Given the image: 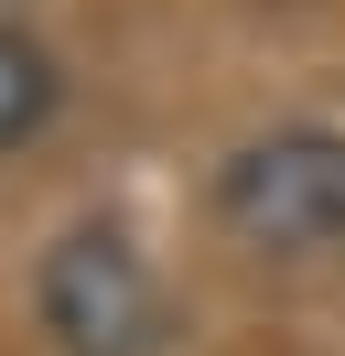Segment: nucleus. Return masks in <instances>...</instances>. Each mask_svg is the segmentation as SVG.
<instances>
[{"label": "nucleus", "mask_w": 345, "mask_h": 356, "mask_svg": "<svg viewBox=\"0 0 345 356\" xmlns=\"http://www.w3.org/2000/svg\"><path fill=\"white\" fill-rule=\"evenodd\" d=\"M205 205L248 259H280V270L335 259L345 248V119H270V130L227 140Z\"/></svg>", "instance_id": "nucleus-1"}, {"label": "nucleus", "mask_w": 345, "mask_h": 356, "mask_svg": "<svg viewBox=\"0 0 345 356\" xmlns=\"http://www.w3.org/2000/svg\"><path fill=\"white\" fill-rule=\"evenodd\" d=\"M33 324L54 356H162L172 346V291L162 259L141 248L129 216H65L33 259Z\"/></svg>", "instance_id": "nucleus-2"}, {"label": "nucleus", "mask_w": 345, "mask_h": 356, "mask_svg": "<svg viewBox=\"0 0 345 356\" xmlns=\"http://www.w3.org/2000/svg\"><path fill=\"white\" fill-rule=\"evenodd\" d=\"M54 119H65V54L43 44L33 22H11V11H0V162L33 152Z\"/></svg>", "instance_id": "nucleus-3"}]
</instances>
